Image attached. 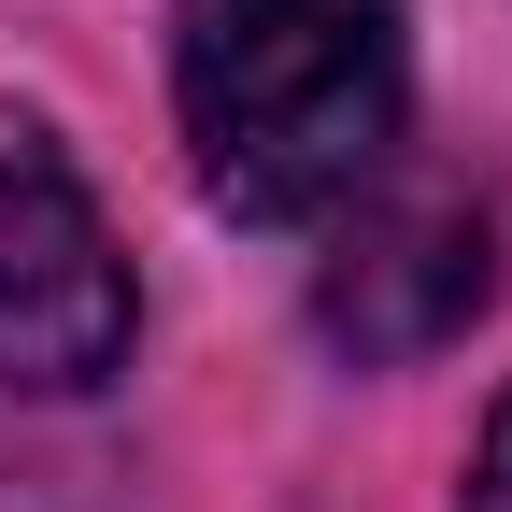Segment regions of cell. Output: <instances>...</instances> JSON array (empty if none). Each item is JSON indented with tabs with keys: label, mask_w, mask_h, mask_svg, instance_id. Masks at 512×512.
Segmentation results:
<instances>
[{
	"label": "cell",
	"mask_w": 512,
	"mask_h": 512,
	"mask_svg": "<svg viewBox=\"0 0 512 512\" xmlns=\"http://www.w3.org/2000/svg\"><path fill=\"white\" fill-rule=\"evenodd\" d=\"M171 128L228 228H328L413 143L399 0H171Z\"/></svg>",
	"instance_id": "cell-1"
},
{
	"label": "cell",
	"mask_w": 512,
	"mask_h": 512,
	"mask_svg": "<svg viewBox=\"0 0 512 512\" xmlns=\"http://www.w3.org/2000/svg\"><path fill=\"white\" fill-rule=\"evenodd\" d=\"M128 342H143V271L100 185L29 100H0V399H100Z\"/></svg>",
	"instance_id": "cell-2"
},
{
	"label": "cell",
	"mask_w": 512,
	"mask_h": 512,
	"mask_svg": "<svg viewBox=\"0 0 512 512\" xmlns=\"http://www.w3.org/2000/svg\"><path fill=\"white\" fill-rule=\"evenodd\" d=\"M498 299V228L456 185H356L328 214V256H313V328H328L356 370H413Z\"/></svg>",
	"instance_id": "cell-3"
},
{
	"label": "cell",
	"mask_w": 512,
	"mask_h": 512,
	"mask_svg": "<svg viewBox=\"0 0 512 512\" xmlns=\"http://www.w3.org/2000/svg\"><path fill=\"white\" fill-rule=\"evenodd\" d=\"M0 512H114V498H100V470H72V456H0Z\"/></svg>",
	"instance_id": "cell-4"
},
{
	"label": "cell",
	"mask_w": 512,
	"mask_h": 512,
	"mask_svg": "<svg viewBox=\"0 0 512 512\" xmlns=\"http://www.w3.org/2000/svg\"><path fill=\"white\" fill-rule=\"evenodd\" d=\"M456 512H512V384H498V413H484V441H470V498Z\"/></svg>",
	"instance_id": "cell-5"
}]
</instances>
